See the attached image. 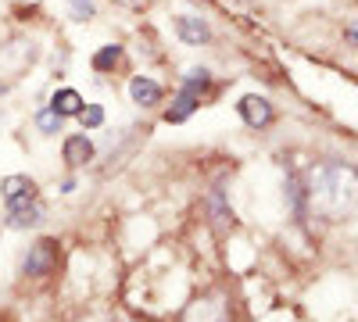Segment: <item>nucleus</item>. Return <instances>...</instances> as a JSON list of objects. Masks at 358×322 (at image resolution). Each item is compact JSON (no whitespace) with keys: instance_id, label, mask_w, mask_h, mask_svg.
<instances>
[{"instance_id":"1","label":"nucleus","mask_w":358,"mask_h":322,"mask_svg":"<svg viewBox=\"0 0 358 322\" xmlns=\"http://www.w3.org/2000/svg\"><path fill=\"white\" fill-rule=\"evenodd\" d=\"M308 208L326 219L341 222L355 208V168L348 161H319L308 172V190H305Z\"/></svg>"},{"instance_id":"2","label":"nucleus","mask_w":358,"mask_h":322,"mask_svg":"<svg viewBox=\"0 0 358 322\" xmlns=\"http://www.w3.org/2000/svg\"><path fill=\"white\" fill-rule=\"evenodd\" d=\"M54 265H57V244L54 240H36L22 258V276L43 279V276L54 272Z\"/></svg>"},{"instance_id":"3","label":"nucleus","mask_w":358,"mask_h":322,"mask_svg":"<svg viewBox=\"0 0 358 322\" xmlns=\"http://www.w3.org/2000/svg\"><path fill=\"white\" fill-rule=\"evenodd\" d=\"M208 82H212V72L208 68H190V75L183 79V94H179L176 108L169 111V122H183L187 119V115L194 111V104H197V94L204 90Z\"/></svg>"},{"instance_id":"4","label":"nucleus","mask_w":358,"mask_h":322,"mask_svg":"<svg viewBox=\"0 0 358 322\" xmlns=\"http://www.w3.org/2000/svg\"><path fill=\"white\" fill-rule=\"evenodd\" d=\"M176 36L183 43H190V47H204L208 40H212V25H208L201 15L183 11V15H176Z\"/></svg>"},{"instance_id":"5","label":"nucleus","mask_w":358,"mask_h":322,"mask_svg":"<svg viewBox=\"0 0 358 322\" xmlns=\"http://www.w3.org/2000/svg\"><path fill=\"white\" fill-rule=\"evenodd\" d=\"M0 193H4L8 212L11 208H25V204L36 200V183L29 180V175H8V180L0 183Z\"/></svg>"},{"instance_id":"6","label":"nucleus","mask_w":358,"mask_h":322,"mask_svg":"<svg viewBox=\"0 0 358 322\" xmlns=\"http://www.w3.org/2000/svg\"><path fill=\"white\" fill-rule=\"evenodd\" d=\"M187 322H229V308L219 298H204V301L190 305Z\"/></svg>"},{"instance_id":"7","label":"nucleus","mask_w":358,"mask_h":322,"mask_svg":"<svg viewBox=\"0 0 358 322\" xmlns=\"http://www.w3.org/2000/svg\"><path fill=\"white\" fill-rule=\"evenodd\" d=\"M236 108H241L244 122H248V126H255V129L273 122V104H268L265 97H255V94H251V97H244V101L236 104Z\"/></svg>"},{"instance_id":"8","label":"nucleus","mask_w":358,"mask_h":322,"mask_svg":"<svg viewBox=\"0 0 358 322\" xmlns=\"http://www.w3.org/2000/svg\"><path fill=\"white\" fill-rule=\"evenodd\" d=\"M129 97H133V104H140V108H151V104L162 101V86H158L151 75H133Z\"/></svg>"},{"instance_id":"9","label":"nucleus","mask_w":358,"mask_h":322,"mask_svg":"<svg viewBox=\"0 0 358 322\" xmlns=\"http://www.w3.org/2000/svg\"><path fill=\"white\" fill-rule=\"evenodd\" d=\"M90 158H94V143H90L83 133L65 140V161H69V165H86Z\"/></svg>"},{"instance_id":"10","label":"nucleus","mask_w":358,"mask_h":322,"mask_svg":"<svg viewBox=\"0 0 358 322\" xmlns=\"http://www.w3.org/2000/svg\"><path fill=\"white\" fill-rule=\"evenodd\" d=\"M50 111H54V115H79V111H83V97H79L76 90H57V94L50 97Z\"/></svg>"},{"instance_id":"11","label":"nucleus","mask_w":358,"mask_h":322,"mask_svg":"<svg viewBox=\"0 0 358 322\" xmlns=\"http://www.w3.org/2000/svg\"><path fill=\"white\" fill-rule=\"evenodd\" d=\"M43 219V212H40V204L33 200V204H25V208H11L8 212V226L11 229H25V226H36Z\"/></svg>"},{"instance_id":"12","label":"nucleus","mask_w":358,"mask_h":322,"mask_svg":"<svg viewBox=\"0 0 358 322\" xmlns=\"http://www.w3.org/2000/svg\"><path fill=\"white\" fill-rule=\"evenodd\" d=\"M212 212H215V222H219V226H233V208H226L219 186L212 190Z\"/></svg>"},{"instance_id":"13","label":"nucleus","mask_w":358,"mask_h":322,"mask_svg":"<svg viewBox=\"0 0 358 322\" xmlns=\"http://www.w3.org/2000/svg\"><path fill=\"white\" fill-rule=\"evenodd\" d=\"M118 57H122V50H118V47L111 43V47H104V50L94 57V68H97V72H104V68H111V65L118 61Z\"/></svg>"},{"instance_id":"14","label":"nucleus","mask_w":358,"mask_h":322,"mask_svg":"<svg viewBox=\"0 0 358 322\" xmlns=\"http://www.w3.org/2000/svg\"><path fill=\"white\" fill-rule=\"evenodd\" d=\"M79 119H83V126H86V129H94V126H101V122H104V108L90 104V108H83V111H79Z\"/></svg>"},{"instance_id":"15","label":"nucleus","mask_w":358,"mask_h":322,"mask_svg":"<svg viewBox=\"0 0 358 322\" xmlns=\"http://www.w3.org/2000/svg\"><path fill=\"white\" fill-rule=\"evenodd\" d=\"M36 122H40V129H47V133H62V115H54L50 108L40 111V119H36Z\"/></svg>"},{"instance_id":"16","label":"nucleus","mask_w":358,"mask_h":322,"mask_svg":"<svg viewBox=\"0 0 358 322\" xmlns=\"http://www.w3.org/2000/svg\"><path fill=\"white\" fill-rule=\"evenodd\" d=\"M69 8H72L76 22H86L90 15H94V0H69Z\"/></svg>"},{"instance_id":"17","label":"nucleus","mask_w":358,"mask_h":322,"mask_svg":"<svg viewBox=\"0 0 358 322\" xmlns=\"http://www.w3.org/2000/svg\"><path fill=\"white\" fill-rule=\"evenodd\" d=\"M90 322H115V319H108V315H104V319H90Z\"/></svg>"}]
</instances>
